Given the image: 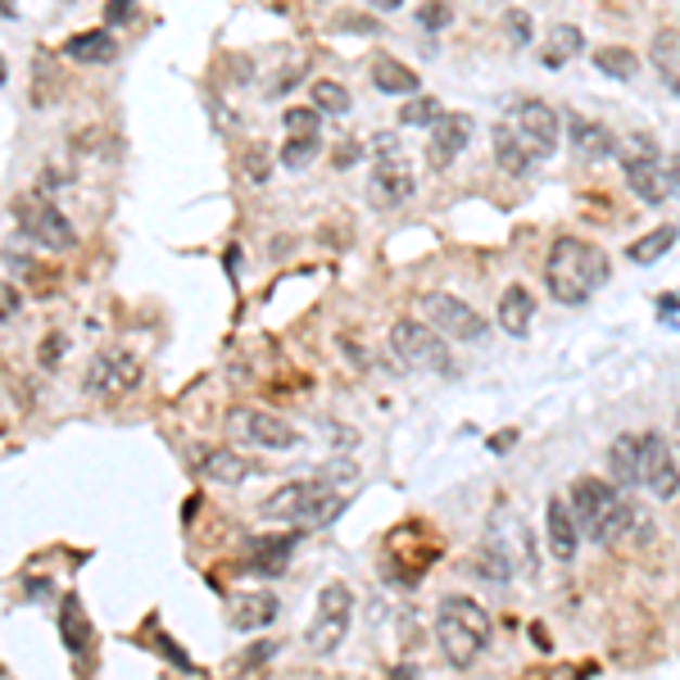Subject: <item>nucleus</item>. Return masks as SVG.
<instances>
[{"instance_id": "1", "label": "nucleus", "mask_w": 680, "mask_h": 680, "mask_svg": "<svg viewBox=\"0 0 680 680\" xmlns=\"http://www.w3.org/2000/svg\"><path fill=\"white\" fill-rule=\"evenodd\" d=\"M608 277H613V264L594 241L553 236L544 255V286L559 305H586L599 286H608Z\"/></svg>"}, {"instance_id": "2", "label": "nucleus", "mask_w": 680, "mask_h": 680, "mask_svg": "<svg viewBox=\"0 0 680 680\" xmlns=\"http://www.w3.org/2000/svg\"><path fill=\"white\" fill-rule=\"evenodd\" d=\"M572 517H576V531L590 536L594 544H617L631 531V522L640 517L631 503H626L608 482L599 476H576L572 482Z\"/></svg>"}, {"instance_id": "3", "label": "nucleus", "mask_w": 680, "mask_h": 680, "mask_svg": "<svg viewBox=\"0 0 680 680\" xmlns=\"http://www.w3.org/2000/svg\"><path fill=\"white\" fill-rule=\"evenodd\" d=\"M490 631H495L490 613L476 599H467V594L440 599V608H436V640H440V653L449 658V667L467 671L490 649Z\"/></svg>"}, {"instance_id": "4", "label": "nucleus", "mask_w": 680, "mask_h": 680, "mask_svg": "<svg viewBox=\"0 0 680 680\" xmlns=\"http://www.w3.org/2000/svg\"><path fill=\"white\" fill-rule=\"evenodd\" d=\"M341 509H345V495L326 490V482H291V486H277L264 499L268 522H291V526H299V531L336 522Z\"/></svg>"}, {"instance_id": "5", "label": "nucleus", "mask_w": 680, "mask_h": 680, "mask_svg": "<svg viewBox=\"0 0 680 680\" xmlns=\"http://www.w3.org/2000/svg\"><path fill=\"white\" fill-rule=\"evenodd\" d=\"M14 218H18V236L28 245H41L50 255H68L78 245V232H73L68 214L55 205L50 195H18L14 200Z\"/></svg>"}, {"instance_id": "6", "label": "nucleus", "mask_w": 680, "mask_h": 680, "mask_svg": "<svg viewBox=\"0 0 680 680\" xmlns=\"http://www.w3.org/2000/svg\"><path fill=\"white\" fill-rule=\"evenodd\" d=\"M141 376H145V368H141V359L132 355V349L110 345V349H100V355L87 363L82 390H87L91 399H105V405H114V399L132 395V390L141 386Z\"/></svg>"}, {"instance_id": "7", "label": "nucleus", "mask_w": 680, "mask_h": 680, "mask_svg": "<svg viewBox=\"0 0 680 680\" xmlns=\"http://www.w3.org/2000/svg\"><path fill=\"white\" fill-rule=\"evenodd\" d=\"M390 355L405 363V368H422V372H440L449 376L453 372V355H449V345L432 332L426 322L418 318H399L390 326Z\"/></svg>"}, {"instance_id": "8", "label": "nucleus", "mask_w": 680, "mask_h": 680, "mask_svg": "<svg viewBox=\"0 0 680 680\" xmlns=\"http://www.w3.org/2000/svg\"><path fill=\"white\" fill-rule=\"evenodd\" d=\"M349 617H355V594H349V586L332 581L318 594V613H313L309 631H305V644H309L313 658H326V653H336L345 644Z\"/></svg>"}, {"instance_id": "9", "label": "nucleus", "mask_w": 680, "mask_h": 680, "mask_svg": "<svg viewBox=\"0 0 680 680\" xmlns=\"http://www.w3.org/2000/svg\"><path fill=\"white\" fill-rule=\"evenodd\" d=\"M227 436L249 445V449H268V453H286V449L299 445V432L286 418L255 409V405H236L232 413H227Z\"/></svg>"}, {"instance_id": "10", "label": "nucleus", "mask_w": 680, "mask_h": 680, "mask_svg": "<svg viewBox=\"0 0 680 680\" xmlns=\"http://www.w3.org/2000/svg\"><path fill=\"white\" fill-rule=\"evenodd\" d=\"M418 309H422L426 326H432L440 341H486V332H490V322L476 313L472 305H463L459 295L432 291V295H422Z\"/></svg>"}, {"instance_id": "11", "label": "nucleus", "mask_w": 680, "mask_h": 680, "mask_svg": "<svg viewBox=\"0 0 680 680\" xmlns=\"http://www.w3.org/2000/svg\"><path fill=\"white\" fill-rule=\"evenodd\" d=\"M513 132L522 137L526 150H531V159H549L553 150H559L563 118H559V110H553V105H544V100H522Z\"/></svg>"}, {"instance_id": "12", "label": "nucleus", "mask_w": 680, "mask_h": 680, "mask_svg": "<svg viewBox=\"0 0 680 680\" xmlns=\"http://www.w3.org/2000/svg\"><path fill=\"white\" fill-rule=\"evenodd\" d=\"M640 486H644L653 499H676V495H680L676 453H671V445H667L658 432L640 436Z\"/></svg>"}, {"instance_id": "13", "label": "nucleus", "mask_w": 680, "mask_h": 680, "mask_svg": "<svg viewBox=\"0 0 680 680\" xmlns=\"http://www.w3.org/2000/svg\"><path fill=\"white\" fill-rule=\"evenodd\" d=\"M472 132H476L472 114H440V118L432 123V145H426V164H432L436 172L449 168V164L467 150Z\"/></svg>"}, {"instance_id": "14", "label": "nucleus", "mask_w": 680, "mask_h": 680, "mask_svg": "<svg viewBox=\"0 0 680 680\" xmlns=\"http://www.w3.org/2000/svg\"><path fill=\"white\" fill-rule=\"evenodd\" d=\"M413 191H418V182H413L409 164H386V168H372L368 172V205L372 209H399V205H409Z\"/></svg>"}, {"instance_id": "15", "label": "nucleus", "mask_w": 680, "mask_h": 680, "mask_svg": "<svg viewBox=\"0 0 680 680\" xmlns=\"http://www.w3.org/2000/svg\"><path fill=\"white\" fill-rule=\"evenodd\" d=\"M544 536H549V553L559 563H572L576 559L581 531H576V517L567 509V499H549V509H544Z\"/></svg>"}, {"instance_id": "16", "label": "nucleus", "mask_w": 680, "mask_h": 680, "mask_svg": "<svg viewBox=\"0 0 680 680\" xmlns=\"http://www.w3.org/2000/svg\"><path fill=\"white\" fill-rule=\"evenodd\" d=\"M60 636H64L73 658L87 667L91 663V649H95V636H91V621L82 613V599L78 594H64V603H60Z\"/></svg>"}, {"instance_id": "17", "label": "nucleus", "mask_w": 680, "mask_h": 680, "mask_svg": "<svg viewBox=\"0 0 680 680\" xmlns=\"http://www.w3.org/2000/svg\"><path fill=\"white\" fill-rule=\"evenodd\" d=\"M567 141H572V150L581 159H608V155H617V137L603 128V123L581 118V114L567 118Z\"/></svg>"}, {"instance_id": "18", "label": "nucleus", "mask_w": 680, "mask_h": 680, "mask_svg": "<svg viewBox=\"0 0 680 680\" xmlns=\"http://www.w3.org/2000/svg\"><path fill=\"white\" fill-rule=\"evenodd\" d=\"M249 472H255V467H249V459H245V453H236V449H209L205 459H200V467H195V476H200V482H209V486H241Z\"/></svg>"}, {"instance_id": "19", "label": "nucleus", "mask_w": 680, "mask_h": 680, "mask_svg": "<svg viewBox=\"0 0 680 680\" xmlns=\"http://www.w3.org/2000/svg\"><path fill=\"white\" fill-rule=\"evenodd\" d=\"M531 318H536V295L526 286H509L499 295V326L513 341H522L526 332H531Z\"/></svg>"}, {"instance_id": "20", "label": "nucleus", "mask_w": 680, "mask_h": 680, "mask_svg": "<svg viewBox=\"0 0 680 680\" xmlns=\"http://www.w3.org/2000/svg\"><path fill=\"white\" fill-rule=\"evenodd\" d=\"M64 55H68L73 64H114V60H118V41H114V33H105V28H95V33H73V37L64 41Z\"/></svg>"}, {"instance_id": "21", "label": "nucleus", "mask_w": 680, "mask_h": 680, "mask_svg": "<svg viewBox=\"0 0 680 680\" xmlns=\"http://www.w3.org/2000/svg\"><path fill=\"white\" fill-rule=\"evenodd\" d=\"M291 553H295V536L282 531V536H255L249 540V567L264 572V576H277L291 567Z\"/></svg>"}, {"instance_id": "22", "label": "nucleus", "mask_w": 680, "mask_h": 680, "mask_svg": "<svg viewBox=\"0 0 680 680\" xmlns=\"http://www.w3.org/2000/svg\"><path fill=\"white\" fill-rule=\"evenodd\" d=\"M495 164L503 168V172H513V178H526V172L536 168V159H531V150L522 145V137L509 128V123H495Z\"/></svg>"}, {"instance_id": "23", "label": "nucleus", "mask_w": 680, "mask_h": 680, "mask_svg": "<svg viewBox=\"0 0 680 680\" xmlns=\"http://www.w3.org/2000/svg\"><path fill=\"white\" fill-rule=\"evenodd\" d=\"M372 87L382 91V95H409V100H413L418 87H422V78H418L409 64L382 55V60H372Z\"/></svg>"}, {"instance_id": "24", "label": "nucleus", "mask_w": 680, "mask_h": 680, "mask_svg": "<svg viewBox=\"0 0 680 680\" xmlns=\"http://www.w3.org/2000/svg\"><path fill=\"white\" fill-rule=\"evenodd\" d=\"M272 617H277V599L268 590L232 599V626H236V631H264Z\"/></svg>"}, {"instance_id": "25", "label": "nucleus", "mask_w": 680, "mask_h": 680, "mask_svg": "<svg viewBox=\"0 0 680 680\" xmlns=\"http://www.w3.org/2000/svg\"><path fill=\"white\" fill-rule=\"evenodd\" d=\"M586 50V37H581V28L576 23H559V28H549V41H544V50H540V64L544 68H563L567 60H576Z\"/></svg>"}, {"instance_id": "26", "label": "nucleus", "mask_w": 680, "mask_h": 680, "mask_svg": "<svg viewBox=\"0 0 680 680\" xmlns=\"http://www.w3.org/2000/svg\"><path fill=\"white\" fill-rule=\"evenodd\" d=\"M626 187H631V195L644 200V205H663V200L671 195V191H667L663 159H658V164H636V168H626Z\"/></svg>"}, {"instance_id": "27", "label": "nucleus", "mask_w": 680, "mask_h": 680, "mask_svg": "<svg viewBox=\"0 0 680 680\" xmlns=\"http://www.w3.org/2000/svg\"><path fill=\"white\" fill-rule=\"evenodd\" d=\"M594 68L603 73V78H617V82H631L640 78V55L626 46H599L594 50Z\"/></svg>"}, {"instance_id": "28", "label": "nucleus", "mask_w": 680, "mask_h": 680, "mask_svg": "<svg viewBox=\"0 0 680 680\" xmlns=\"http://www.w3.org/2000/svg\"><path fill=\"white\" fill-rule=\"evenodd\" d=\"M676 222H663L658 227V232H649V236H640V241H631V245H626V259H631V264H640V268H649V264H658L663 255H667V249L676 245Z\"/></svg>"}, {"instance_id": "29", "label": "nucleus", "mask_w": 680, "mask_h": 680, "mask_svg": "<svg viewBox=\"0 0 680 680\" xmlns=\"http://www.w3.org/2000/svg\"><path fill=\"white\" fill-rule=\"evenodd\" d=\"M608 467L617 486H640V436H617V445L608 449Z\"/></svg>"}, {"instance_id": "30", "label": "nucleus", "mask_w": 680, "mask_h": 680, "mask_svg": "<svg viewBox=\"0 0 680 680\" xmlns=\"http://www.w3.org/2000/svg\"><path fill=\"white\" fill-rule=\"evenodd\" d=\"M658 141H653L649 132H626L617 141V164L621 168H636V164H658Z\"/></svg>"}, {"instance_id": "31", "label": "nucleus", "mask_w": 680, "mask_h": 680, "mask_svg": "<svg viewBox=\"0 0 680 680\" xmlns=\"http://www.w3.org/2000/svg\"><path fill=\"white\" fill-rule=\"evenodd\" d=\"M349 105H355V100H349V91H345L341 82H332V78H318V82H313V110H318V114L345 118Z\"/></svg>"}, {"instance_id": "32", "label": "nucleus", "mask_w": 680, "mask_h": 680, "mask_svg": "<svg viewBox=\"0 0 680 680\" xmlns=\"http://www.w3.org/2000/svg\"><path fill=\"white\" fill-rule=\"evenodd\" d=\"M318 150H322L318 137H286L282 150H277V164L291 168V172H299V168H309V164L318 159Z\"/></svg>"}, {"instance_id": "33", "label": "nucleus", "mask_w": 680, "mask_h": 680, "mask_svg": "<svg viewBox=\"0 0 680 680\" xmlns=\"http://www.w3.org/2000/svg\"><path fill=\"white\" fill-rule=\"evenodd\" d=\"M282 128H286V137H318L322 114H318L313 105H291V110L282 114Z\"/></svg>"}, {"instance_id": "34", "label": "nucleus", "mask_w": 680, "mask_h": 680, "mask_svg": "<svg viewBox=\"0 0 680 680\" xmlns=\"http://www.w3.org/2000/svg\"><path fill=\"white\" fill-rule=\"evenodd\" d=\"M440 118V105L432 95H413L405 110H399V123H405V128H432V123Z\"/></svg>"}, {"instance_id": "35", "label": "nucleus", "mask_w": 680, "mask_h": 680, "mask_svg": "<svg viewBox=\"0 0 680 680\" xmlns=\"http://www.w3.org/2000/svg\"><path fill=\"white\" fill-rule=\"evenodd\" d=\"M368 155H372V168H386V164H405V145H399L395 132H376L368 141Z\"/></svg>"}, {"instance_id": "36", "label": "nucleus", "mask_w": 680, "mask_h": 680, "mask_svg": "<svg viewBox=\"0 0 680 680\" xmlns=\"http://www.w3.org/2000/svg\"><path fill=\"white\" fill-rule=\"evenodd\" d=\"M0 255H5V268H10V272H18V277L37 272V264H33V255H28V241H23V236L5 241V249H0Z\"/></svg>"}, {"instance_id": "37", "label": "nucleus", "mask_w": 680, "mask_h": 680, "mask_svg": "<svg viewBox=\"0 0 680 680\" xmlns=\"http://www.w3.org/2000/svg\"><path fill=\"white\" fill-rule=\"evenodd\" d=\"M23 313V291L14 282H0V326L14 322Z\"/></svg>"}, {"instance_id": "38", "label": "nucleus", "mask_w": 680, "mask_h": 680, "mask_svg": "<svg viewBox=\"0 0 680 680\" xmlns=\"http://www.w3.org/2000/svg\"><path fill=\"white\" fill-rule=\"evenodd\" d=\"M509 33H513V46H517V50L531 46V41H536V33H531V14H526V10H513V14H509Z\"/></svg>"}, {"instance_id": "39", "label": "nucleus", "mask_w": 680, "mask_h": 680, "mask_svg": "<svg viewBox=\"0 0 680 680\" xmlns=\"http://www.w3.org/2000/svg\"><path fill=\"white\" fill-rule=\"evenodd\" d=\"M132 18H137V5H132V0H110V5H105V33L123 28V23H132Z\"/></svg>"}, {"instance_id": "40", "label": "nucleus", "mask_w": 680, "mask_h": 680, "mask_svg": "<svg viewBox=\"0 0 680 680\" xmlns=\"http://www.w3.org/2000/svg\"><path fill=\"white\" fill-rule=\"evenodd\" d=\"M653 55H658L663 68H671L676 55H680V33H658V37H653Z\"/></svg>"}, {"instance_id": "41", "label": "nucleus", "mask_w": 680, "mask_h": 680, "mask_svg": "<svg viewBox=\"0 0 680 680\" xmlns=\"http://www.w3.org/2000/svg\"><path fill=\"white\" fill-rule=\"evenodd\" d=\"M449 18H453V10H449V5H422V10H418V23H422L426 33H440Z\"/></svg>"}, {"instance_id": "42", "label": "nucleus", "mask_w": 680, "mask_h": 680, "mask_svg": "<svg viewBox=\"0 0 680 680\" xmlns=\"http://www.w3.org/2000/svg\"><path fill=\"white\" fill-rule=\"evenodd\" d=\"M64 349H68V336L64 332H50L46 345H41V368H55L64 359Z\"/></svg>"}, {"instance_id": "43", "label": "nucleus", "mask_w": 680, "mask_h": 680, "mask_svg": "<svg viewBox=\"0 0 680 680\" xmlns=\"http://www.w3.org/2000/svg\"><path fill=\"white\" fill-rule=\"evenodd\" d=\"M245 172L255 178V187H264V182H268V150H264V145H255V155L245 159Z\"/></svg>"}, {"instance_id": "44", "label": "nucleus", "mask_w": 680, "mask_h": 680, "mask_svg": "<svg viewBox=\"0 0 680 680\" xmlns=\"http://www.w3.org/2000/svg\"><path fill=\"white\" fill-rule=\"evenodd\" d=\"M272 653H277V644H272V640H268V644H255V649L245 653V667H259V663H268Z\"/></svg>"}, {"instance_id": "45", "label": "nucleus", "mask_w": 680, "mask_h": 680, "mask_svg": "<svg viewBox=\"0 0 680 680\" xmlns=\"http://www.w3.org/2000/svg\"><path fill=\"white\" fill-rule=\"evenodd\" d=\"M663 172H667V191L680 195V155H671V159L663 164Z\"/></svg>"}, {"instance_id": "46", "label": "nucleus", "mask_w": 680, "mask_h": 680, "mask_svg": "<svg viewBox=\"0 0 680 680\" xmlns=\"http://www.w3.org/2000/svg\"><path fill=\"white\" fill-rule=\"evenodd\" d=\"M355 159H359V141H345V145H341V155H336V164L345 168V164H355Z\"/></svg>"}, {"instance_id": "47", "label": "nucleus", "mask_w": 680, "mask_h": 680, "mask_svg": "<svg viewBox=\"0 0 680 680\" xmlns=\"http://www.w3.org/2000/svg\"><path fill=\"white\" fill-rule=\"evenodd\" d=\"M676 309H680V291H671V295H663V299H658V313H663V318H667V313H676Z\"/></svg>"}, {"instance_id": "48", "label": "nucleus", "mask_w": 680, "mask_h": 680, "mask_svg": "<svg viewBox=\"0 0 680 680\" xmlns=\"http://www.w3.org/2000/svg\"><path fill=\"white\" fill-rule=\"evenodd\" d=\"M676 453H680V413H676Z\"/></svg>"}]
</instances>
